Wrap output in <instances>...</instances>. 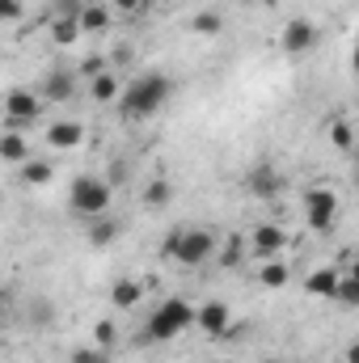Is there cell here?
Returning a JSON list of instances; mask_svg holds the SVG:
<instances>
[{
	"mask_svg": "<svg viewBox=\"0 0 359 363\" xmlns=\"http://www.w3.org/2000/svg\"><path fill=\"white\" fill-rule=\"evenodd\" d=\"M170 93H174V81L165 72H144V77H136V81L123 85L118 110H123V118H153L170 101Z\"/></svg>",
	"mask_w": 359,
	"mask_h": 363,
	"instance_id": "6da1fadb",
	"label": "cell"
},
{
	"mask_svg": "<svg viewBox=\"0 0 359 363\" xmlns=\"http://www.w3.org/2000/svg\"><path fill=\"white\" fill-rule=\"evenodd\" d=\"M190 325H194V304L182 300V296H170V300H161L157 313L148 317L144 338H148V342H170V338H178L182 330H190Z\"/></svg>",
	"mask_w": 359,
	"mask_h": 363,
	"instance_id": "7a4b0ae2",
	"label": "cell"
},
{
	"mask_svg": "<svg viewBox=\"0 0 359 363\" xmlns=\"http://www.w3.org/2000/svg\"><path fill=\"white\" fill-rule=\"evenodd\" d=\"M68 207L77 211V216H106L110 211V182L106 178H93V174H81V178H72L68 186Z\"/></svg>",
	"mask_w": 359,
	"mask_h": 363,
	"instance_id": "3957f363",
	"label": "cell"
},
{
	"mask_svg": "<svg viewBox=\"0 0 359 363\" xmlns=\"http://www.w3.org/2000/svg\"><path fill=\"white\" fill-rule=\"evenodd\" d=\"M304 220L313 233H330L338 220V194L330 186H309L304 190Z\"/></svg>",
	"mask_w": 359,
	"mask_h": 363,
	"instance_id": "277c9868",
	"label": "cell"
},
{
	"mask_svg": "<svg viewBox=\"0 0 359 363\" xmlns=\"http://www.w3.org/2000/svg\"><path fill=\"white\" fill-rule=\"evenodd\" d=\"M211 254H216V237L207 228H182V233H174V262L203 267Z\"/></svg>",
	"mask_w": 359,
	"mask_h": 363,
	"instance_id": "5b68a950",
	"label": "cell"
},
{
	"mask_svg": "<svg viewBox=\"0 0 359 363\" xmlns=\"http://www.w3.org/2000/svg\"><path fill=\"white\" fill-rule=\"evenodd\" d=\"M43 114V97L30 89H13L4 97V131H26Z\"/></svg>",
	"mask_w": 359,
	"mask_h": 363,
	"instance_id": "8992f818",
	"label": "cell"
},
{
	"mask_svg": "<svg viewBox=\"0 0 359 363\" xmlns=\"http://www.w3.org/2000/svg\"><path fill=\"white\" fill-rule=\"evenodd\" d=\"M279 43H283L287 55H309V51L321 43V30H317L313 21H304V17H292V21L283 26V38H279Z\"/></svg>",
	"mask_w": 359,
	"mask_h": 363,
	"instance_id": "52a82bcc",
	"label": "cell"
},
{
	"mask_svg": "<svg viewBox=\"0 0 359 363\" xmlns=\"http://www.w3.org/2000/svg\"><path fill=\"white\" fill-rule=\"evenodd\" d=\"M283 250H287V233H283L279 224H258V228L250 233V254H254V258L270 262V258H279Z\"/></svg>",
	"mask_w": 359,
	"mask_h": 363,
	"instance_id": "ba28073f",
	"label": "cell"
},
{
	"mask_svg": "<svg viewBox=\"0 0 359 363\" xmlns=\"http://www.w3.org/2000/svg\"><path fill=\"white\" fill-rule=\"evenodd\" d=\"M228 321H233V313H228L224 300H207V304L194 308V325H199L203 334H211V338H220V334L228 330Z\"/></svg>",
	"mask_w": 359,
	"mask_h": 363,
	"instance_id": "9c48e42d",
	"label": "cell"
},
{
	"mask_svg": "<svg viewBox=\"0 0 359 363\" xmlns=\"http://www.w3.org/2000/svg\"><path fill=\"white\" fill-rule=\"evenodd\" d=\"M47 144L51 148H81L85 144V127L72 123V118H60V123L47 127Z\"/></svg>",
	"mask_w": 359,
	"mask_h": 363,
	"instance_id": "30bf717a",
	"label": "cell"
},
{
	"mask_svg": "<svg viewBox=\"0 0 359 363\" xmlns=\"http://www.w3.org/2000/svg\"><path fill=\"white\" fill-rule=\"evenodd\" d=\"M38 89H43V97H47V101L64 106V101H72V93H77V77H72V72H47Z\"/></svg>",
	"mask_w": 359,
	"mask_h": 363,
	"instance_id": "8fae6325",
	"label": "cell"
},
{
	"mask_svg": "<svg viewBox=\"0 0 359 363\" xmlns=\"http://www.w3.org/2000/svg\"><path fill=\"white\" fill-rule=\"evenodd\" d=\"M245 186H250V194H254V199H275V194H283V178H279L270 165H258V169H250Z\"/></svg>",
	"mask_w": 359,
	"mask_h": 363,
	"instance_id": "7c38bea8",
	"label": "cell"
},
{
	"mask_svg": "<svg viewBox=\"0 0 359 363\" xmlns=\"http://www.w3.org/2000/svg\"><path fill=\"white\" fill-rule=\"evenodd\" d=\"M85 237H89L93 250H106V245H114V241L123 237V224H118L114 216H93V220H89V233H85Z\"/></svg>",
	"mask_w": 359,
	"mask_h": 363,
	"instance_id": "4fadbf2b",
	"label": "cell"
},
{
	"mask_svg": "<svg viewBox=\"0 0 359 363\" xmlns=\"http://www.w3.org/2000/svg\"><path fill=\"white\" fill-rule=\"evenodd\" d=\"M140 300H144V283H140V279H118V283L110 287V304L123 308V313H131Z\"/></svg>",
	"mask_w": 359,
	"mask_h": 363,
	"instance_id": "5bb4252c",
	"label": "cell"
},
{
	"mask_svg": "<svg viewBox=\"0 0 359 363\" xmlns=\"http://www.w3.org/2000/svg\"><path fill=\"white\" fill-rule=\"evenodd\" d=\"M77 26H81V34H106V30H110V9H106V4H85V9H77Z\"/></svg>",
	"mask_w": 359,
	"mask_h": 363,
	"instance_id": "9a60e30c",
	"label": "cell"
},
{
	"mask_svg": "<svg viewBox=\"0 0 359 363\" xmlns=\"http://www.w3.org/2000/svg\"><path fill=\"white\" fill-rule=\"evenodd\" d=\"M338 274L343 271H334V267H317V271H309V279H304V291H309V296H326V300H334Z\"/></svg>",
	"mask_w": 359,
	"mask_h": 363,
	"instance_id": "2e32d148",
	"label": "cell"
},
{
	"mask_svg": "<svg viewBox=\"0 0 359 363\" xmlns=\"http://www.w3.org/2000/svg\"><path fill=\"white\" fill-rule=\"evenodd\" d=\"M118 93H123V81L106 68V72H97L89 81V97L93 101H101V106H110V101H118Z\"/></svg>",
	"mask_w": 359,
	"mask_h": 363,
	"instance_id": "e0dca14e",
	"label": "cell"
},
{
	"mask_svg": "<svg viewBox=\"0 0 359 363\" xmlns=\"http://www.w3.org/2000/svg\"><path fill=\"white\" fill-rule=\"evenodd\" d=\"M0 161H9V165H21V161H30L26 131H4V135H0Z\"/></svg>",
	"mask_w": 359,
	"mask_h": 363,
	"instance_id": "ac0fdd59",
	"label": "cell"
},
{
	"mask_svg": "<svg viewBox=\"0 0 359 363\" xmlns=\"http://www.w3.org/2000/svg\"><path fill=\"white\" fill-rule=\"evenodd\" d=\"M190 34H199V38H216V34H224V13H216V9L194 13V17H190Z\"/></svg>",
	"mask_w": 359,
	"mask_h": 363,
	"instance_id": "d6986e66",
	"label": "cell"
},
{
	"mask_svg": "<svg viewBox=\"0 0 359 363\" xmlns=\"http://www.w3.org/2000/svg\"><path fill=\"white\" fill-rule=\"evenodd\" d=\"M17 169H21V186H47V182H55V165H51V161H34V157H30V161H21Z\"/></svg>",
	"mask_w": 359,
	"mask_h": 363,
	"instance_id": "ffe728a7",
	"label": "cell"
},
{
	"mask_svg": "<svg viewBox=\"0 0 359 363\" xmlns=\"http://www.w3.org/2000/svg\"><path fill=\"white\" fill-rule=\"evenodd\" d=\"M51 38H55L60 47H68V43H77V38H81V26H77V13H55V21H51Z\"/></svg>",
	"mask_w": 359,
	"mask_h": 363,
	"instance_id": "44dd1931",
	"label": "cell"
},
{
	"mask_svg": "<svg viewBox=\"0 0 359 363\" xmlns=\"http://www.w3.org/2000/svg\"><path fill=\"white\" fill-rule=\"evenodd\" d=\"M287 279H292V271H287V267H283L279 258H270V262H263V267H258V283H263L267 291H275V287H283Z\"/></svg>",
	"mask_w": 359,
	"mask_h": 363,
	"instance_id": "7402d4cb",
	"label": "cell"
},
{
	"mask_svg": "<svg viewBox=\"0 0 359 363\" xmlns=\"http://www.w3.org/2000/svg\"><path fill=\"white\" fill-rule=\"evenodd\" d=\"M330 140H334L338 152H355V131H351L347 118H334V123H330Z\"/></svg>",
	"mask_w": 359,
	"mask_h": 363,
	"instance_id": "603a6c76",
	"label": "cell"
},
{
	"mask_svg": "<svg viewBox=\"0 0 359 363\" xmlns=\"http://www.w3.org/2000/svg\"><path fill=\"white\" fill-rule=\"evenodd\" d=\"M170 199H174V186H170L165 178H153L148 186H144V203H148V207H165Z\"/></svg>",
	"mask_w": 359,
	"mask_h": 363,
	"instance_id": "cb8c5ba5",
	"label": "cell"
},
{
	"mask_svg": "<svg viewBox=\"0 0 359 363\" xmlns=\"http://www.w3.org/2000/svg\"><path fill=\"white\" fill-rule=\"evenodd\" d=\"M334 300H343V304H359V274H351V271H343V274H338Z\"/></svg>",
	"mask_w": 359,
	"mask_h": 363,
	"instance_id": "d4e9b609",
	"label": "cell"
},
{
	"mask_svg": "<svg viewBox=\"0 0 359 363\" xmlns=\"http://www.w3.org/2000/svg\"><path fill=\"white\" fill-rule=\"evenodd\" d=\"M118 338V330H114V321H97V330H93V342L97 347H110Z\"/></svg>",
	"mask_w": 359,
	"mask_h": 363,
	"instance_id": "484cf974",
	"label": "cell"
},
{
	"mask_svg": "<svg viewBox=\"0 0 359 363\" xmlns=\"http://www.w3.org/2000/svg\"><path fill=\"white\" fill-rule=\"evenodd\" d=\"M72 363H106V351L101 347H81V351H72Z\"/></svg>",
	"mask_w": 359,
	"mask_h": 363,
	"instance_id": "4316f807",
	"label": "cell"
},
{
	"mask_svg": "<svg viewBox=\"0 0 359 363\" xmlns=\"http://www.w3.org/2000/svg\"><path fill=\"white\" fill-rule=\"evenodd\" d=\"M21 13H26L21 0H0V21H21Z\"/></svg>",
	"mask_w": 359,
	"mask_h": 363,
	"instance_id": "83f0119b",
	"label": "cell"
},
{
	"mask_svg": "<svg viewBox=\"0 0 359 363\" xmlns=\"http://www.w3.org/2000/svg\"><path fill=\"white\" fill-rule=\"evenodd\" d=\"M241 254H245V245H241V241H228V250H220V262H224V267H237Z\"/></svg>",
	"mask_w": 359,
	"mask_h": 363,
	"instance_id": "f1b7e54d",
	"label": "cell"
},
{
	"mask_svg": "<svg viewBox=\"0 0 359 363\" xmlns=\"http://www.w3.org/2000/svg\"><path fill=\"white\" fill-rule=\"evenodd\" d=\"M97 72H106V60H101V55H89V60L81 64V77H85V81H93Z\"/></svg>",
	"mask_w": 359,
	"mask_h": 363,
	"instance_id": "f546056e",
	"label": "cell"
},
{
	"mask_svg": "<svg viewBox=\"0 0 359 363\" xmlns=\"http://www.w3.org/2000/svg\"><path fill=\"white\" fill-rule=\"evenodd\" d=\"M110 4L123 9V13H136V9H140V0H110Z\"/></svg>",
	"mask_w": 359,
	"mask_h": 363,
	"instance_id": "4dcf8cb0",
	"label": "cell"
},
{
	"mask_svg": "<svg viewBox=\"0 0 359 363\" xmlns=\"http://www.w3.org/2000/svg\"><path fill=\"white\" fill-rule=\"evenodd\" d=\"M0 317H4V291H0Z\"/></svg>",
	"mask_w": 359,
	"mask_h": 363,
	"instance_id": "1f68e13d",
	"label": "cell"
},
{
	"mask_svg": "<svg viewBox=\"0 0 359 363\" xmlns=\"http://www.w3.org/2000/svg\"><path fill=\"white\" fill-rule=\"evenodd\" d=\"M148 4H157V0H140V9H148Z\"/></svg>",
	"mask_w": 359,
	"mask_h": 363,
	"instance_id": "d6a6232c",
	"label": "cell"
},
{
	"mask_svg": "<svg viewBox=\"0 0 359 363\" xmlns=\"http://www.w3.org/2000/svg\"><path fill=\"white\" fill-rule=\"evenodd\" d=\"M263 363H279V359H263Z\"/></svg>",
	"mask_w": 359,
	"mask_h": 363,
	"instance_id": "836d02e7",
	"label": "cell"
}]
</instances>
